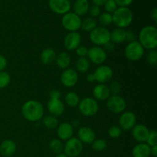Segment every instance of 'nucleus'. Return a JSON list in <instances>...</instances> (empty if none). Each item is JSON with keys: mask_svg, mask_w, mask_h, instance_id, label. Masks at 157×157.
<instances>
[{"mask_svg": "<svg viewBox=\"0 0 157 157\" xmlns=\"http://www.w3.org/2000/svg\"><path fill=\"white\" fill-rule=\"evenodd\" d=\"M44 109L42 104L38 101L29 100L23 104L21 114L23 117L30 122H37L43 117Z\"/></svg>", "mask_w": 157, "mask_h": 157, "instance_id": "1", "label": "nucleus"}, {"mask_svg": "<svg viewBox=\"0 0 157 157\" xmlns=\"http://www.w3.org/2000/svg\"><path fill=\"white\" fill-rule=\"evenodd\" d=\"M139 42L144 49L154 50L157 47V29L147 25L143 28L139 34Z\"/></svg>", "mask_w": 157, "mask_h": 157, "instance_id": "2", "label": "nucleus"}, {"mask_svg": "<svg viewBox=\"0 0 157 157\" xmlns=\"http://www.w3.org/2000/svg\"><path fill=\"white\" fill-rule=\"evenodd\" d=\"M112 18L117 27L124 29L132 24L133 15L128 7H119L112 14Z\"/></svg>", "mask_w": 157, "mask_h": 157, "instance_id": "3", "label": "nucleus"}, {"mask_svg": "<svg viewBox=\"0 0 157 157\" xmlns=\"http://www.w3.org/2000/svg\"><path fill=\"white\" fill-rule=\"evenodd\" d=\"M78 107L80 113L87 117L95 116L99 110V104L93 98H84L80 101Z\"/></svg>", "mask_w": 157, "mask_h": 157, "instance_id": "4", "label": "nucleus"}, {"mask_svg": "<svg viewBox=\"0 0 157 157\" xmlns=\"http://www.w3.org/2000/svg\"><path fill=\"white\" fill-rule=\"evenodd\" d=\"M145 49L138 41H134L127 44L124 49V55L130 61H137L144 57Z\"/></svg>", "mask_w": 157, "mask_h": 157, "instance_id": "5", "label": "nucleus"}, {"mask_svg": "<svg viewBox=\"0 0 157 157\" xmlns=\"http://www.w3.org/2000/svg\"><path fill=\"white\" fill-rule=\"evenodd\" d=\"M90 40L95 46L101 47L110 41V32L105 27H96L90 32Z\"/></svg>", "mask_w": 157, "mask_h": 157, "instance_id": "6", "label": "nucleus"}, {"mask_svg": "<svg viewBox=\"0 0 157 157\" xmlns=\"http://www.w3.org/2000/svg\"><path fill=\"white\" fill-rule=\"evenodd\" d=\"M81 21L82 20L81 17L74 12H70L63 15L61 18V25L64 29L69 32H78V30L81 29Z\"/></svg>", "mask_w": 157, "mask_h": 157, "instance_id": "7", "label": "nucleus"}, {"mask_svg": "<svg viewBox=\"0 0 157 157\" xmlns=\"http://www.w3.org/2000/svg\"><path fill=\"white\" fill-rule=\"evenodd\" d=\"M107 107L113 113H122L127 108V102L120 95H110L107 100Z\"/></svg>", "mask_w": 157, "mask_h": 157, "instance_id": "8", "label": "nucleus"}, {"mask_svg": "<svg viewBox=\"0 0 157 157\" xmlns=\"http://www.w3.org/2000/svg\"><path fill=\"white\" fill-rule=\"evenodd\" d=\"M83 151V144L77 137H71L64 145V153L68 157H78Z\"/></svg>", "mask_w": 157, "mask_h": 157, "instance_id": "9", "label": "nucleus"}, {"mask_svg": "<svg viewBox=\"0 0 157 157\" xmlns=\"http://www.w3.org/2000/svg\"><path fill=\"white\" fill-rule=\"evenodd\" d=\"M87 59L95 64L101 65L107 58V54L104 48L100 46H94L90 48L87 52Z\"/></svg>", "mask_w": 157, "mask_h": 157, "instance_id": "10", "label": "nucleus"}, {"mask_svg": "<svg viewBox=\"0 0 157 157\" xmlns=\"http://www.w3.org/2000/svg\"><path fill=\"white\" fill-rule=\"evenodd\" d=\"M61 83L65 87H73L78 81V74L77 71L73 68L64 69L60 77Z\"/></svg>", "mask_w": 157, "mask_h": 157, "instance_id": "11", "label": "nucleus"}, {"mask_svg": "<svg viewBox=\"0 0 157 157\" xmlns=\"http://www.w3.org/2000/svg\"><path fill=\"white\" fill-rule=\"evenodd\" d=\"M95 81L99 84H104L109 82L112 79L113 75V70L107 65H100L94 72Z\"/></svg>", "mask_w": 157, "mask_h": 157, "instance_id": "12", "label": "nucleus"}, {"mask_svg": "<svg viewBox=\"0 0 157 157\" xmlns=\"http://www.w3.org/2000/svg\"><path fill=\"white\" fill-rule=\"evenodd\" d=\"M49 9L54 13L64 15L70 11L71 8L70 0H49Z\"/></svg>", "mask_w": 157, "mask_h": 157, "instance_id": "13", "label": "nucleus"}, {"mask_svg": "<svg viewBox=\"0 0 157 157\" xmlns=\"http://www.w3.org/2000/svg\"><path fill=\"white\" fill-rule=\"evenodd\" d=\"M136 116L132 111H124L119 118V124L121 130H131L136 125Z\"/></svg>", "mask_w": 157, "mask_h": 157, "instance_id": "14", "label": "nucleus"}, {"mask_svg": "<svg viewBox=\"0 0 157 157\" xmlns=\"http://www.w3.org/2000/svg\"><path fill=\"white\" fill-rule=\"evenodd\" d=\"M64 46L67 50L75 51L81 42V36L78 32H68L64 38Z\"/></svg>", "mask_w": 157, "mask_h": 157, "instance_id": "15", "label": "nucleus"}, {"mask_svg": "<svg viewBox=\"0 0 157 157\" xmlns=\"http://www.w3.org/2000/svg\"><path fill=\"white\" fill-rule=\"evenodd\" d=\"M78 139L83 144H91L96 139V133L90 127H81L78 131Z\"/></svg>", "mask_w": 157, "mask_h": 157, "instance_id": "16", "label": "nucleus"}, {"mask_svg": "<svg viewBox=\"0 0 157 157\" xmlns=\"http://www.w3.org/2000/svg\"><path fill=\"white\" fill-rule=\"evenodd\" d=\"M149 133H150V130L148 127L144 124H136L131 130L132 136L138 144L146 143Z\"/></svg>", "mask_w": 157, "mask_h": 157, "instance_id": "17", "label": "nucleus"}, {"mask_svg": "<svg viewBox=\"0 0 157 157\" xmlns=\"http://www.w3.org/2000/svg\"><path fill=\"white\" fill-rule=\"evenodd\" d=\"M47 108L51 115L58 117L64 113V104L61 99H50L47 104Z\"/></svg>", "mask_w": 157, "mask_h": 157, "instance_id": "18", "label": "nucleus"}, {"mask_svg": "<svg viewBox=\"0 0 157 157\" xmlns=\"http://www.w3.org/2000/svg\"><path fill=\"white\" fill-rule=\"evenodd\" d=\"M74 127L70 123L64 122L57 127V135L61 140H68L73 136Z\"/></svg>", "mask_w": 157, "mask_h": 157, "instance_id": "19", "label": "nucleus"}, {"mask_svg": "<svg viewBox=\"0 0 157 157\" xmlns=\"http://www.w3.org/2000/svg\"><path fill=\"white\" fill-rule=\"evenodd\" d=\"M93 95L96 101H107L111 94L108 86L104 84H98L94 87Z\"/></svg>", "mask_w": 157, "mask_h": 157, "instance_id": "20", "label": "nucleus"}, {"mask_svg": "<svg viewBox=\"0 0 157 157\" xmlns=\"http://www.w3.org/2000/svg\"><path fill=\"white\" fill-rule=\"evenodd\" d=\"M16 149V144L12 140H6L0 144V153L3 156H12L15 154Z\"/></svg>", "mask_w": 157, "mask_h": 157, "instance_id": "21", "label": "nucleus"}, {"mask_svg": "<svg viewBox=\"0 0 157 157\" xmlns=\"http://www.w3.org/2000/svg\"><path fill=\"white\" fill-rule=\"evenodd\" d=\"M132 155L133 157H150V147L146 143H139L133 148Z\"/></svg>", "mask_w": 157, "mask_h": 157, "instance_id": "22", "label": "nucleus"}, {"mask_svg": "<svg viewBox=\"0 0 157 157\" xmlns=\"http://www.w3.org/2000/svg\"><path fill=\"white\" fill-rule=\"evenodd\" d=\"M90 3L88 0H75L73 4L74 13L78 16H82L88 12Z\"/></svg>", "mask_w": 157, "mask_h": 157, "instance_id": "23", "label": "nucleus"}, {"mask_svg": "<svg viewBox=\"0 0 157 157\" xmlns=\"http://www.w3.org/2000/svg\"><path fill=\"white\" fill-rule=\"evenodd\" d=\"M57 54L55 50L52 48H48L44 49L41 52V55H40V58H41V62L45 65H49L52 64L54 61H55L56 59Z\"/></svg>", "mask_w": 157, "mask_h": 157, "instance_id": "24", "label": "nucleus"}, {"mask_svg": "<svg viewBox=\"0 0 157 157\" xmlns=\"http://www.w3.org/2000/svg\"><path fill=\"white\" fill-rule=\"evenodd\" d=\"M71 58L69 54L67 52H63L57 55L56 59H55V62H56L57 66L59 68L63 69H67L71 64Z\"/></svg>", "mask_w": 157, "mask_h": 157, "instance_id": "25", "label": "nucleus"}, {"mask_svg": "<svg viewBox=\"0 0 157 157\" xmlns=\"http://www.w3.org/2000/svg\"><path fill=\"white\" fill-rule=\"evenodd\" d=\"M126 41V30L124 29H120V28H117V29H113L111 32H110V41L114 44H120V43H123Z\"/></svg>", "mask_w": 157, "mask_h": 157, "instance_id": "26", "label": "nucleus"}, {"mask_svg": "<svg viewBox=\"0 0 157 157\" xmlns=\"http://www.w3.org/2000/svg\"><path fill=\"white\" fill-rule=\"evenodd\" d=\"M75 67L80 73H86L90 68V61L86 57L79 58L75 62Z\"/></svg>", "mask_w": 157, "mask_h": 157, "instance_id": "27", "label": "nucleus"}, {"mask_svg": "<svg viewBox=\"0 0 157 157\" xmlns=\"http://www.w3.org/2000/svg\"><path fill=\"white\" fill-rule=\"evenodd\" d=\"M98 23L95 18H91V17H88V18H86L81 21V29L83 31L87 32H90L91 31H93L97 26Z\"/></svg>", "mask_w": 157, "mask_h": 157, "instance_id": "28", "label": "nucleus"}, {"mask_svg": "<svg viewBox=\"0 0 157 157\" xmlns=\"http://www.w3.org/2000/svg\"><path fill=\"white\" fill-rule=\"evenodd\" d=\"M64 101H65L66 104L70 107H78L80 102V98L78 94L75 92H68L67 94L65 95L64 98Z\"/></svg>", "mask_w": 157, "mask_h": 157, "instance_id": "29", "label": "nucleus"}, {"mask_svg": "<svg viewBox=\"0 0 157 157\" xmlns=\"http://www.w3.org/2000/svg\"><path fill=\"white\" fill-rule=\"evenodd\" d=\"M43 124L48 130H55L59 125L58 120L56 117L52 115H48L43 118Z\"/></svg>", "mask_w": 157, "mask_h": 157, "instance_id": "30", "label": "nucleus"}, {"mask_svg": "<svg viewBox=\"0 0 157 157\" xmlns=\"http://www.w3.org/2000/svg\"><path fill=\"white\" fill-rule=\"evenodd\" d=\"M49 148L55 154H59L64 151V144L58 138H54L49 143Z\"/></svg>", "mask_w": 157, "mask_h": 157, "instance_id": "31", "label": "nucleus"}, {"mask_svg": "<svg viewBox=\"0 0 157 157\" xmlns=\"http://www.w3.org/2000/svg\"><path fill=\"white\" fill-rule=\"evenodd\" d=\"M107 147V143L104 139H95L91 144V147L94 150L98 152L104 151Z\"/></svg>", "mask_w": 157, "mask_h": 157, "instance_id": "32", "label": "nucleus"}, {"mask_svg": "<svg viewBox=\"0 0 157 157\" xmlns=\"http://www.w3.org/2000/svg\"><path fill=\"white\" fill-rule=\"evenodd\" d=\"M99 23L101 25L102 27H107L113 23V18L112 14L104 12L99 15Z\"/></svg>", "mask_w": 157, "mask_h": 157, "instance_id": "33", "label": "nucleus"}, {"mask_svg": "<svg viewBox=\"0 0 157 157\" xmlns=\"http://www.w3.org/2000/svg\"><path fill=\"white\" fill-rule=\"evenodd\" d=\"M11 82V77L6 71H0V89L6 88Z\"/></svg>", "mask_w": 157, "mask_h": 157, "instance_id": "34", "label": "nucleus"}, {"mask_svg": "<svg viewBox=\"0 0 157 157\" xmlns=\"http://www.w3.org/2000/svg\"><path fill=\"white\" fill-rule=\"evenodd\" d=\"M122 134V130L119 126H111L108 130V136L112 139H117Z\"/></svg>", "mask_w": 157, "mask_h": 157, "instance_id": "35", "label": "nucleus"}, {"mask_svg": "<svg viewBox=\"0 0 157 157\" xmlns=\"http://www.w3.org/2000/svg\"><path fill=\"white\" fill-rule=\"evenodd\" d=\"M108 87L111 95H119V94L121 91V89H122L121 83L116 81H112L110 86H108Z\"/></svg>", "mask_w": 157, "mask_h": 157, "instance_id": "36", "label": "nucleus"}, {"mask_svg": "<svg viewBox=\"0 0 157 157\" xmlns=\"http://www.w3.org/2000/svg\"><path fill=\"white\" fill-rule=\"evenodd\" d=\"M147 61L150 65L156 66L157 64V52L156 49L150 50L147 55Z\"/></svg>", "mask_w": 157, "mask_h": 157, "instance_id": "37", "label": "nucleus"}, {"mask_svg": "<svg viewBox=\"0 0 157 157\" xmlns=\"http://www.w3.org/2000/svg\"><path fill=\"white\" fill-rule=\"evenodd\" d=\"M104 6V9H105L106 12L107 13H113L117 9V5L116 2L114 0H107Z\"/></svg>", "mask_w": 157, "mask_h": 157, "instance_id": "38", "label": "nucleus"}, {"mask_svg": "<svg viewBox=\"0 0 157 157\" xmlns=\"http://www.w3.org/2000/svg\"><path fill=\"white\" fill-rule=\"evenodd\" d=\"M146 144H148L150 147L157 145V132L156 130L150 131Z\"/></svg>", "mask_w": 157, "mask_h": 157, "instance_id": "39", "label": "nucleus"}, {"mask_svg": "<svg viewBox=\"0 0 157 157\" xmlns=\"http://www.w3.org/2000/svg\"><path fill=\"white\" fill-rule=\"evenodd\" d=\"M89 14H90V17L91 18H96V17H98L100 15H101V9H100L99 6H92L91 7H90L88 10Z\"/></svg>", "mask_w": 157, "mask_h": 157, "instance_id": "40", "label": "nucleus"}, {"mask_svg": "<svg viewBox=\"0 0 157 157\" xmlns=\"http://www.w3.org/2000/svg\"><path fill=\"white\" fill-rule=\"evenodd\" d=\"M76 52V55H78L79 58H84L87 56V52H88V48L86 46L80 45L78 48L75 50Z\"/></svg>", "mask_w": 157, "mask_h": 157, "instance_id": "41", "label": "nucleus"}, {"mask_svg": "<svg viewBox=\"0 0 157 157\" xmlns=\"http://www.w3.org/2000/svg\"><path fill=\"white\" fill-rule=\"evenodd\" d=\"M126 41H128L129 43L136 41V36L134 32L130 30L126 31Z\"/></svg>", "mask_w": 157, "mask_h": 157, "instance_id": "42", "label": "nucleus"}, {"mask_svg": "<svg viewBox=\"0 0 157 157\" xmlns=\"http://www.w3.org/2000/svg\"><path fill=\"white\" fill-rule=\"evenodd\" d=\"M50 99H60L61 97V92L58 89H53L49 92Z\"/></svg>", "mask_w": 157, "mask_h": 157, "instance_id": "43", "label": "nucleus"}, {"mask_svg": "<svg viewBox=\"0 0 157 157\" xmlns=\"http://www.w3.org/2000/svg\"><path fill=\"white\" fill-rule=\"evenodd\" d=\"M116 2L117 6L120 7H128L129 6L133 3V0H114Z\"/></svg>", "mask_w": 157, "mask_h": 157, "instance_id": "44", "label": "nucleus"}, {"mask_svg": "<svg viewBox=\"0 0 157 157\" xmlns=\"http://www.w3.org/2000/svg\"><path fill=\"white\" fill-rule=\"evenodd\" d=\"M104 46V50L106 52H112L115 48L114 44H113L112 41H108L107 43H106Z\"/></svg>", "mask_w": 157, "mask_h": 157, "instance_id": "45", "label": "nucleus"}, {"mask_svg": "<svg viewBox=\"0 0 157 157\" xmlns=\"http://www.w3.org/2000/svg\"><path fill=\"white\" fill-rule=\"evenodd\" d=\"M7 64L8 61L6 57L0 55V71H4V69L6 68V66H7Z\"/></svg>", "mask_w": 157, "mask_h": 157, "instance_id": "46", "label": "nucleus"}, {"mask_svg": "<svg viewBox=\"0 0 157 157\" xmlns=\"http://www.w3.org/2000/svg\"><path fill=\"white\" fill-rule=\"evenodd\" d=\"M150 17H151L152 19L153 20L154 22H157V9L156 8H154L153 10L150 12Z\"/></svg>", "mask_w": 157, "mask_h": 157, "instance_id": "47", "label": "nucleus"}, {"mask_svg": "<svg viewBox=\"0 0 157 157\" xmlns=\"http://www.w3.org/2000/svg\"><path fill=\"white\" fill-rule=\"evenodd\" d=\"M86 79L89 83H94L95 81V77L94 75V73H88L86 77Z\"/></svg>", "mask_w": 157, "mask_h": 157, "instance_id": "48", "label": "nucleus"}, {"mask_svg": "<svg viewBox=\"0 0 157 157\" xmlns=\"http://www.w3.org/2000/svg\"><path fill=\"white\" fill-rule=\"evenodd\" d=\"M106 2H107V0H92V2L94 3V6H99V7L101 6H104Z\"/></svg>", "mask_w": 157, "mask_h": 157, "instance_id": "49", "label": "nucleus"}, {"mask_svg": "<svg viewBox=\"0 0 157 157\" xmlns=\"http://www.w3.org/2000/svg\"><path fill=\"white\" fill-rule=\"evenodd\" d=\"M150 155L153 157L157 156V145L150 147Z\"/></svg>", "mask_w": 157, "mask_h": 157, "instance_id": "50", "label": "nucleus"}, {"mask_svg": "<svg viewBox=\"0 0 157 157\" xmlns=\"http://www.w3.org/2000/svg\"><path fill=\"white\" fill-rule=\"evenodd\" d=\"M56 157H68V156H67L64 153H59V154H57Z\"/></svg>", "mask_w": 157, "mask_h": 157, "instance_id": "51", "label": "nucleus"}]
</instances>
